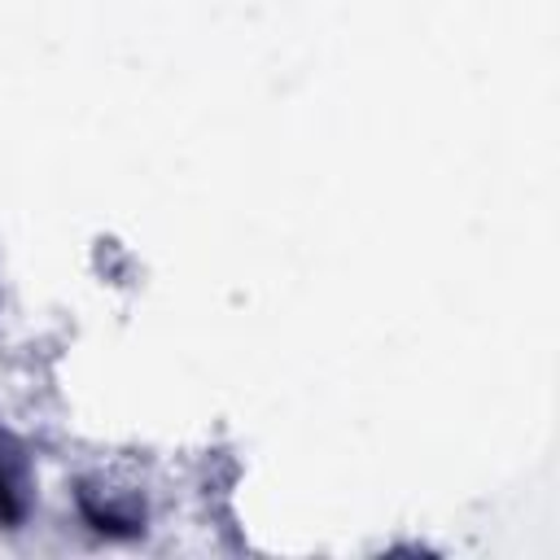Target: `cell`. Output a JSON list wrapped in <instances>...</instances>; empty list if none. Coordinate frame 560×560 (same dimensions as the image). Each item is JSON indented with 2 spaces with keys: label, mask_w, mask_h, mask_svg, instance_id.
Instances as JSON below:
<instances>
[{
  "label": "cell",
  "mask_w": 560,
  "mask_h": 560,
  "mask_svg": "<svg viewBox=\"0 0 560 560\" xmlns=\"http://www.w3.org/2000/svg\"><path fill=\"white\" fill-rule=\"evenodd\" d=\"M79 516L101 538H140L144 534V512H136L118 499H105V494H79Z\"/></svg>",
  "instance_id": "obj_1"
},
{
  "label": "cell",
  "mask_w": 560,
  "mask_h": 560,
  "mask_svg": "<svg viewBox=\"0 0 560 560\" xmlns=\"http://www.w3.org/2000/svg\"><path fill=\"white\" fill-rule=\"evenodd\" d=\"M31 512V481H26V464L22 455H13L0 442V529H22Z\"/></svg>",
  "instance_id": "obj_2"
}]
</instances>
